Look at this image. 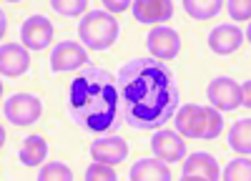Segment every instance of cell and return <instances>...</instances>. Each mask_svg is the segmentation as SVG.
I'll use <instances>...</instances> for the list:
<instances>
[{
	"label": "cell",
	"instance_id": "6da1fadb",
	"mask_svg": "<svg viewBox=\"0 0 251 181\" xmlns=\"http://www.w3.org/2000/svg\"><path fill=\"white\" fill-rule=\"evenodd\" d=\"M123 124L136 131H156L178 111L176 76L156 58H133L116 73Z\"/></svg>",
	"mask_w": 251,
	"mask_h": 181
},
{
	"label": "cell",
	"instance_id": "7a4b0ae2",
	"mask_svg": "<svg viewBox=\"0 0 251 181\" xmlns=\"http://www.w3.org/2000/svg\"><path fill=\"white\" fill-rule=\"evenodd\" d=\"M68 116L75 126L91 133L118 131L123 126L116 78L98 66H86L68 91Z\"/></svg>",
	"mask_w": 251,
	"mask_h": 181
},
{
	"label": "cell",
	"instance_id": "3957f363",
	"mask_svg": "<svg viewBox=\"0 0 251 181\" xmlns=\"http://www.w3.org/2000/svg\"><path fill=\"white\" fill-rule=\"evenodd\" d=\"M176 131L186 138H216L224 131V116L206 106H183L176 111Z\"/></svg>",
	"mask_w": 251,
	"mask_h": 181
},
{
	"label": "cell",
	"instance_id": "277c9868",
	"mask_svg": "<svg viewBox=\"0 0 251 181\" xmlns=\"http://www.w3.org/2000/svg\"><path fill=\"white\" fill-rule=\"evenodd\" d=\"M78 35L83 40V46L91 51H106L116 43L118 38V23L116 18L108 15L106 10H93L86 13V18L78 26Z\"/></svg>",
	"mask_w": 251,
	"mask_h": 181
},
{
	"label": "cell",
	"instance_id": "5b68a950",
	"mask_svg": "<svg viewBox=\"0 0 251 181\" xmlns=\"http://www.w3.org/2000/svg\"><path fill=\"white\" fill-rule=\"evenodd\" d=\"M3 113L10 124L15 126H28V124H35L43 113V103L30 96V93H18V96H10L3 106Z\"/></svg>",
	"mask_w": 251,
	"mask_h": 181
},
{
	"label": "cell",
	"instance_id": "8992f818",
	"mask_svg": "<svg viewBox=\"0 0 251 181\" xmlns=\"http://www.w3.org/2000/svg\"><path fill=\"white\" fill-rule=\"evenodd\" d=\"M80 66H88V51L86 46L73 43V40H63L58 43L50 53V68L53 73H66V71H75Z\"/></svg>",
	"mask_w": 251,
	"mask_h": 181
},
{
	"label": "cell",
	"instance_id": "52a82bcc",
	"mask_svg": "<svg viewBox=\"0 0 251 181\" xmlns=\"http://www.w3.org/2000/svg\"><path fill=\"white\" fill-rule=\"evenodd\" d=\"M146 48L153 53L156 60H174L181 51V38L174 28L158 26L149 33V38H146Z\"/></svg>",
	"mask_w": 251,
	"mask_h": 181
},
{
	"label": "cell",
	"instance_id": "ba28073f",
	"mask_svg": "<svg viewBox=\"0 0 251 181\" xmlns=\"http://www.w3.org/2000/svg\"><path fill=\"white\" fill-rule=\"evenodd\" d=\"M20 38H23L25 48L46 51L53 40V23L46 15H30L23 23V28H20Z\"/></svg>",
	"mask_w": 251,
	"mask_h": 181
},
{
	"label": "cell",
	"instance_id": "9c48e42d",
	"mask_svg": "<svg viewBox=\"0 0 251 181\" xmlns=\"http://www.w3.org/2000/svg\"><path fill=\"white\" fill-rule=\"evenodd\" d=\"M221 176L219 171V164H216V158L211 154H206V151H196L186 158V164L181 169V179L183 181H216Z\"/></svg>",
	"mask_w": 251,
	"mask_h": 181
},
{
	"label": "cell",
	"instance_id": "30bf717a",
	"mask_svg": "<svg viewBox=\"0 0 251 181\" xmlns=\"http://www.w3.org/2000/svg\"><path fill=\"white\" fill-rule=\"evenodd\" d=\"M208 101L219 108V111H234L236 106H241V86L231 78H214L208 86Z\"/></svg>",
	"mask_w": 251,
	"mask_h": 181
},
{
	"label": "cell",
	"instance_id": "8fae6325",
	"mask_svg": "<svg viewBox=\"0 0 251 181\" xmlns=\"http://www.w3.org/2000/svg\"><path fill=\"white\" fill-rule=\"evenodd\" d=\"M151 149L156 154V158L171 164V161H181L186 156V144L183 138L174 131H158L153 138H151Z\"/></svg>",
	"mask_w": 251,
	"mask_h": 181
},
{
	"label": "cell",
	"instance_id": "7c38bea8",
	"mask_svg": "<svg viewBox=\"0 0 251 181\" xmlns=\"http://www.w3.org/2000/svg\"><path fill=\"white\" fill-rule=\"evenodd\" d=\"M91 156L96 161H100V164H121L128 156V144L121 136H103V138L93 141Z\"/></svg>",
	"mask_w": 251,
	"mask_h": 181
},
{
	"label": "cell",
	"instance_id": "4fadbf2b",
	"mask_svg": "<svg viewBox=\"0 0 251 181\" xmlns=\"http://www.w3.org/2000/svg\"><path fill=\"white\" fill-rule=\"evenodd\" d=\"M131 10L138 23H163L174 15V3L171 0H136L131 3Z\"/></svg>",
	"mask_w": 251,
	"mask_h": 181
},
{
	"label": "cell",
	"instance_id": "5bb4252c",
	"mask_svg": "<svg viewBox=\"0 0 251 181\" xmlns=\"http://www.w3.org/2000/svg\"><path fill=\"white\" fill-rule=\"evenodd\" d=\"M244 43V33L236 26H216L211 33H208V48H211L216 55H228L239 51V46Z\"/></svg>",
	"mask_w": 251,
	"mask_h": 181
},
{
	"label": "cell",
	"instance_id": "9a60e30c",
	"mask_svg": "<svg viewBox=\"0 0 251 181\" xmlns=\"http://www.w3.org/2000/svg\"><path fill=\"white\" fill-rule=\"evenodd\" d=\"M28 66H30V55L23 46L18 43L3 46V51H0V71H3V76L18 78L28 71Z\"/></svg>",
	"mask_w": 251,
	"mask_h": 181
},
{
	"label": "cell",
	"instance_id": "2e32d148",
	"mask_svg": "<svg viewBox=\"0 0 251 181\" xmlns=\"http://www.w3.org/2000/svg\"><path fill=\"white\" fill-rule=\"evenodd\" d=\"M131 181H171V171L161 158H141L131 166Z\"/></svg>",
	"mask_w": 251,
	"mask_h": 181
},
{
	"label": "cell",
	"instance_id": "e0dca14e",
	"mask_svg": "<svg viewBox=\"0 0 251 181\" xmlns=\"http://www.w3.org/2000/svg\"><path fill=\"white\" fill-rule=\"evenodd\" d=\"M20 161H23L25 166H38V164H43L46 156H48V144H46V138H40V136H28L23 141V146H20Z\"/></svg>",
	"mask_w": 251,
	"mask_h": 181
},
{
	"label": "cell",
	"instance_id": "ac0fdd59",
	"mask_svg": "<svg viewBox=\"0 0 251 181\" xmlns=\"http://www.w3.org/2000/svg\"><path fill=\"white\" fill-rule=\"evenodd\" d=\"M228 146L239 154H246L251 151V121L249 118H241L234 124V129L228 131Z\"/></svg>",
	"mask_w": 251,
	"mask_h": 181
},
{
	"label": "cell",
	"instance_id": "d6986e66",
	"mask_svg": "<svg viewBox=\"0 0 251 181\" xmlns=\"http://www.w3.org/2000/svg\"><path fill=\"white\" fill-rule=\"evenodd\" d=\"M183 8L196 20H208V18H216L221 13L224 3H219V0H183Z\"/></svg>",
	"mask_w": 251,
	"mask_h": 181
},
{
	"label": "cell",
	"instance_id": "ffe728a7",
	"mask_svg": "<svg viewBox=\"0 0 251 181\" xmlns=\"http://www.w3.org/2000/svg\"><path fill=\"white\" fill-rule=\"evenodd\" d=\"M251 176V164H249V156L246 158H236V161H228L224 179L226 181H249Z\"/></svg>",
	"mask_w": 251,
	"mask_h": 181
},
{
	"label": "cell",
	"instance_id": "44dd1931",
	"mask_svg": "<svg viewBox=\"0 0 251 181\" xmlns=\"http://www.w3.org/2000/svg\"><path fill=\"white\" fill-rule=\"evenodd\" d=\"M71 179H73V171L66 164H58V161L46 164V169L38 174V181H71Z\"/></svg>",
	"mask_w": 251,
	"mask_h": 181
},
{
	"label": "cell",
	"instance_id": "7402d4cb",
	"mask_svg": "<svg viewBox=\"0 0 251 181\" xmlns=\"http://www.w3.org/2000/svg\"><path fill=\"white\" fill-rule=\"evenodd\" d=\"M50 8H53L58 15L71 18V15H80L83 10H88V3H86V0H73V3H71V0H68V3H66V0H53Z\"/></svg>",
	"mask_w": 251,
	"mask_h": 181
},
{
	"label": "cell",
	"instance_id": "603a6c76",
	"mask_svg": "<svg viewBox=\"0 0 251 181\" xmlns=\"http://www.w3.org/2000/svg\"><path fill=\"white\" fill-rule=\"evenodd\" d=\"M86 181H116V171L111 169V164H91L86 169Z\"/></svg>",
	"mask_w": 251,
	"mask_h": 181
},
{
	"label": "cell",
	"instance_id": "cb8c5ba5",
	"mask_svg": "<svg viewBox=\"0 0 251 181\" xmlns=\"http://www.w3.org/2000/svg\"><path fill=\"white\" fill-rule=\"evenodd\" d=\"M226 10H228V15L236 18V20H249V15H251L249 0H226Z\"/></svg>",
	"mask_w": 251,
	"mask_h": 181
},
{
	"label": "cell",
	"instance_id": "d4e9b609",
	"mask_svg": "<svg viewBox=\"0 0 251 181\" xmlns=\"http://www.w3.org/2000/svg\"><path fill=\"white\" fill-rule=\"evenodd\" d=\"M103 5H106V10H128L131 8V3H126V0H121V3L118 0H106Z\"/></svg>",
	"mask_w": 251,
	"mask_h": 181
},
{
	"label": "cell",
	"instance_id": "484cf974",
	"mask_svg": "<svg viewBox=\"0 0 251 181\" xmlns=\"http://www.w3.org/2000/svg\"><path fill=\"white\" fill-rule=\"evenodd\" d=\"M249 91H251V83H249V80H246V83L241 86V103L249 108V103H251V98H249Z\"/></svg>",
	"mask_w": 251,
	"mask_h": 181
}]
</instances>
